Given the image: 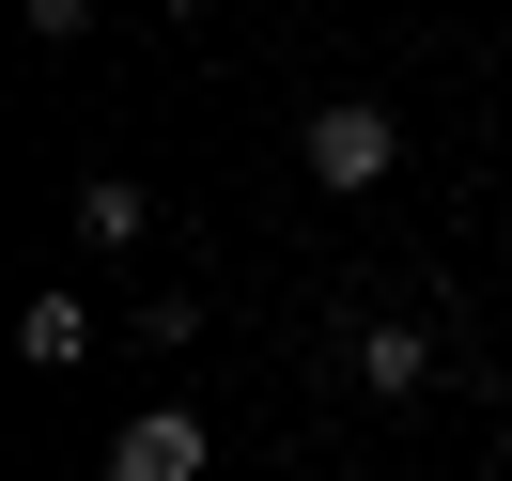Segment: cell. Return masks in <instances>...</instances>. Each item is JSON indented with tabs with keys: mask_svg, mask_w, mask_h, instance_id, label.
Returning <instances> with one entry per match:
<instances>
[{
	"mask_svg": "<svg viewBox=\"0 0 512 481\" xmlns=\"http://www.w3.org/2000/svg\"><path fill=\"white\" fill-rule=\"evenodd\" d=\"M295 171H311L326 202H357V187H388V171H404V125H388L373 94H326L311 125H295Z\"/></svg>",
	"mask_w": 512,
	"mask_h": 481,
	"instance_id": "6da1fadb",
	"label": "cell"
},
{
	"mask_svg": "<svg viewBox=\"0 0 512 481\" xmlns=\"http://www.w3.org/2000/svg\"><path fill=\"white\" fill-rule=\"evenodd\" d=\"M342 373L373 388V404H419V388H435L450 357H435V326H419V311H373V326H357V342H342Z\"/></svg>",
	"mask_w": 512,
	"mask_h": 481,
	"instance_id": "7a4b0ae2",
	"label": "cell"
},
{
	"mask_svg": "<svg viewBox=\"0 0 512 481\" xmlns=\"http://www.w3.org/2000/svg\"><path fill=\"white\" fill-rule=\"evenodd\" d=\"M109 481H218V435H202L187 404H140L125 435H109Z\"/></svg>",
	"mask_w": 512,
	"mask_h": 481,
	"instance_id": "3957f363",
	"label": "cell"
},
{
	"mask_svg": "<svg viewBox=\"0 0 512 481\" xmlns=\"http://www.w3.org/2000/svg\"><path fill=\"white\" fill-rule=\"evenodd\" d=\"M156 233V187L140 171H78V249H140Z\"/></svg>",
	"mask_w": 512,
	"mask_h": 481,
	"instance_id": "277c9868",
	"label": "cell"
},
{
	"mask_svg": "<svg viewBox=\"0 0 512 481\" xmlns=\"http://www.w3.org/2000/svg\"><path fill=\"white\" fill-rule=\"evenodd\" d=\"M16 357H32V373H78V357H94V311H78V295H32V311H16Z\"/></svg>",
	"mask_w": 512,
	"mask_h": 481,
	"instance_id": "5b68a950",
	"label": "cell"
},
{
	"mask_svg": "<svg viewBox=\"0 0 512 481\" xmlns=\"http://www.w3.org/2000/svg\"><path fill=\"white\" fill-rule=\"evenodd\" d=\"M16 32H32V47H78V32H94V0H16Z\"/></svg>",
	"mask_w": 512,
	"mask_h": 481,
	"instance_id": "8992f818",
	"label": "cell"
},
{
	"mask_svg": "<svg viewBox=\"0 0 512 481\" xmlns=\"http://www.w3.org/2000/svg\"><path fill=\"white\" fill-rule=\"evenodd\" d=\"M171 16H218V0H171Z\"/></svg>",
	"mask_w": 512,
	"mask_h": 481,
	"instance_id": "52a82bcc",
	"label": "cell"
}]
</instances>
